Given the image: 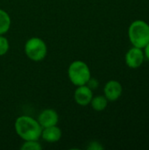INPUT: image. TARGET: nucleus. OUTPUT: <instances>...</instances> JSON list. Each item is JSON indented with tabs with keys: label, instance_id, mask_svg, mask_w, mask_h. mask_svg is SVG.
<instances>
[{
	"label": "nucleus",
	"instance_id": "obj_1",
	"mask_svg": "<svg viewBox=\"0 0 149 150\" xmlns=\"http://www.w3.org/2000/svg\"><path fill=\"white\" fill-rule=\"evenodd\" d=\"M42 129L38 120L29 116H20L15 121L16 133L25 142L38 141L41 136Z\"/></svg>",
	"mask_w": 149,
	"mask_h": 150
},
{
	"label": "nucleus",
	"instance_id": "obj_2",
	"mask_svg": "<svg viewBox=\"0 0 149 150\" xmlns=\"http://www.w3.org/2000/svg\"><path fill=\"white\" fill-rule=\"evenodd\" d=\"M128 37L133 47L143 49L149 43V25L141 19L133 21L128 28Z\"/></svg>",
	"mask_w": 149,
	"mask_h": 150
},
{
	"label": "nucleus",
	"instance_id": "obj_3",
	"mask_svg": "<svg viewBox=\"0 0 149 150\" xmlns=\"http://www.w3.org/2000/svg\"><path fill=\"white\" fill-rule=\"evenodd\" d=\"M68 76L70 82L76 86L85 85L91 78L90 69L83 61L73 62L68 67Z\"/></svg>",
	"mask_w": 149,
	"mask_h": 150
},
{
	"label": "nucleus",
	"instance_id": "obj_4",
	"mask_svg": "<svg viewBox=\"0 0 149 150\" xmlns=\"http://www.w3.org/2000/svg\"><path fill=\"white\" fill-rule=\"evenodd\" d=\"M25 53L30 60L40 62L46 57L47 47L43 40L38 37H32L26 41L25 45Z\"/></svg>",
	"mask_w": 149,
	"mask_h": 150
},
{
	"label": "nucleus",
	"instance_id": "obj_5",
	"mask_svg": "<svg viewBox=\"0 0 149 150\" xmlns=\"http://www.w3.org/2000/svg\"><path fill=\"white\" fill-rule=\"evenodd\" d=\"M145 59V54L142 48L133 47L126 54V63L131 69L140 68Z\"/></svg>",
	"mask_w": 149,
	"mask_h": 150
},
{
	"label": "nucleus",
	"instance_id": "obj_6",
	"mask_svg": "<svg viewBox=\"0 0 149 150\" xmlns=\"http://www.w3.org/2000/svg\"><path fill=\"white\" fill-rule=\"evenodd\" d=\"M123 88L119 82L116 80H110L106 83L104 88L105 97L108 99V101L113 102L118 100L122 95Z\"/></svg>",
	"mask_w": 149,
	"mask_h": 150
},
{
	"label": "nucleus",
	"instance_id": "obj_7",
	"mask_svg": "<svg viewBox=\"0 0 149 150\" xmlns=\"http://www.w3.org/2000/svg\"><path fill=\"white\" fill-rule=\"evenodd\" d=\"M75 100L76 102L82 105L85 106L90 104V101L93 98V92L92 89H90L87 84L77 86L76 91H75Z\"/></svg>",
	"mask_w": 149,
	"mask_h": 150
},
{
	"label": "nucleus",
	"instance_id": "obj_8",
	"mask_svg": "<svg viewBox=\"0 0 149 150\" xmlns=\"http://www.w3.org/2000/svg\"><path fill=\"white\" fill-rule=\"evenodd\" d=\"M58 120H59L58 113L53 109H46L42 111L38 117V122L42 127V128L56 126Z\"/></svg>",
	"mask_w": 149,
	"mask_h": 150
},
{
	"label": "nucleus",
	"instance_id": "obj_9",
	"mask_svg": "<svg viewBox=\"0 0 149 150\" xmlns=\"http://www.w3.org/2000/svg\"><path fill=\"white\" fill-rule=\"evenodd\" d=\"M47 142H56L61 138V130L57 126H52L42 129L41 136Z\"/></svg>",
	"mask_w": 149,
	"mask_h": 150
},
{
	"label": "nucleus",
	"instance_id": "obj_10",
	"mask_svg": "<svg viewBox=\"0 0 149 150\" xmlns=\"http://www.w3.org/2000/svg\"><path fill=\"white\" fill-rule=\"evenodd\" d=\"M90 105L95 111L102 112L107 107L108 99L105 96H97L95 98H92L90 101Z\"/></svg>",
	"mask_w": 149,
	"mask_h": 150
},
{
	"label": "nucleus",
	"instance_id": "obj_11",
	"mask_svg": "<svg viewBox=\"0 0 149 150\" xmlns=\"http://www.w3.org/2000/svg\"><path fill=\"white\" fill-rule=\"evenodd\" d=\"M11 26V18L9 14L0 9V35L6 33Z\"/></svg>",
	"mask_w": 149,
	"mask_h": 150
},
{
	"label": "nucleus",
	"instance_id": "obj_12",
	"mask_svg": "<svg viewBox=\"0 0 149 150\" xmlns=\"http://www.w3.org/2000/svg\"><path fill=\"white\" fill-rule=\"evenodd\" d=\"M22 150H40L42 149V146L38 141H26L21 146Z\"/></svg>",
	"mask_w": 149,
	"mask_h": 150
},
{
	"label": "nucleus",
	"instance_id": "obj_13",
	"mask_svg": "<svg viewBox=\"0 0 149 150\" xmlns=\"http://www.w3.org/2000/svg\"><path fill=\"white\" fill-rule=\"evenodd\" d=\"M8 50H9L8 40L3 35H0V56L4 55L8 52Z\"/></svg>",
	"mask_w": 149,
	"mask_h": 150
},
{
	"label": "nucleus",
	"instance_id": "obj_14",
	"mask_svg": "<svg viewBox=\"0 0 149 150\" xmlns=\"http://www.w3.org/2000/svg\"><path fill=\"white\" fill-rule=\"evenodd\" d=\"M104 148L98 143V142H91L90 143V147L89 148V149H103Z\"/></svg>",
	"mask_w": 149,
	"mask_h": 150
},
{
	"label": "nucleus",
	"instance_id": "obj_15",
	"mask_svg": "<svg viewBox=\"0 0 149 150\" xmlns=\"http://www.w3.org/2000/svg\"><path fill=\"white\" fill-rule=\"evenodd\" d=\"M144 49H145V51H144V54H145V56L147 57V59H148L149 60V43L144 47Z\"/></svg>",
	"mask_w": 149,
	"mask_h": 150
}]
</instances>
